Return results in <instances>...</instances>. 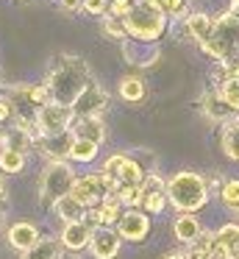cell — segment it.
I'll return each instance as SVG.
<instances>
[{
  "label": "cell",
  "mask_w": 239,
  "mask_h": 259,
  "mask_svg": "<svg viewBox=\"0 0 239 259\" xmlns=\"http://www.w3.org/2000/svg\"><path fill=\"white\" fill-rule=\"evenodd\" d=\"M92 81V70L83 62L81 56H70V53H61L56 56L53 67H50L44 84L50 87V95H53L56 103H64V106H72L78 101L86 84Z\"/></svg>",
  "instance_id": "cell-1"
},
{
  "label": "cell",
  "mask_w": 239,
  "mask_h": 259,
  "mask_svg": "<svg viewBox=\"0 0 239 259\" xmlns=\"http://www.w3.org/2000/svg\"><path fill=\"white\" fill-rule=\"evenodd\" d=\"M167 198H170V206L175 212H186L195 214L209 203V187L206 179L195 170H178L175 176L167 179Z\"/></svg>",
  "instance_id": "cell-2"
},
{
  "label": "cell",
  "mask_w": 239,
  "mask_h": 259,
  "mask_svg": "<svg viewBox=\"0 0 239 259\" xmlns=\"http://www.w3.org/2000/svg\"><path fill=\"white\" fill-rule=\"evenodd\" d=\"M122 23H125V31H128L131 39L156 45V42L164 36L167 25H170V17L161 12L159 0H136L133 12L128 14Z\"/></svg>",
  "instance_id": "cell-3"
},
{
  "label": "cell",
  "mask_w": 239,
  "mask_h": 259,
  "mask_svg": "<svg viewBox=\"0 0 239 259\" xmlns=\"http://www.w3.org/2000/svg\"><path fill=\"white\" fill-rule=\"evenodd\" d=\"M198 48L209 59H214V62L239 56V17L231 14L228 9L222 14H217L214 17V34L206 42H200Z\"/></svg>",
  "instance_id": "cell-4"
},
{
  "label": "cell",
  "mask_w": 239,
  "mask_h": 259,
  "mask_svg": "<svg viewBox=\"0 0 239 259\" xmlns=\"http://www.w3.org/2000/svg\"><path fill=\"white\" fill-rule=\"evenodd\" d=\"M75 170H72L70 162H47L39 176V198H42L44 206L53 209V203L59 198L70 195L72 187H75Z\"/></svg>",
  "instance_id": "cell-5"
},
{
  "label": "cell",
  "mask_w": 239,
  "mask_h": 259,
  "mask_svg": "<svg viewBox=\"0 0 239 259\" xmlns=\"http://www.w3.org/2000/svg\"><path fill=\"white\" fill-rule=\"evenodd\" d=\"M72 123H75V112L72 106H64V103H47L36 112V131L39 137H61L70 134Z\"/></svg>",
  "instance_id": "cell-6"
},
{
  "label": "cell",
  "mask_w": 239,
  "mask_h": 259,
  "mask_svg": "<svg viewBox=\"0 0 239 259\" xmlns=\"http://www.w3.org/2000/svg\"><path fill=\"white\" fill-rule=\"evenodd\" d=\"M103 173L114 176L120 184H142V181L148 179L145 167L131 156V153H111L103 162Z\"/></svg>",
  "instance_id": "cell-7"
},
{
  "label": "cell",
  "mask_w": 239,
  "mask_h": 259,
  "mask_svg": "<svg viewBox=\"0 0 239 259\" xmlns=\"http://www.w3.org/2000/svg\"><path fill=\"white\" fill-rule=\"evenodd\" d=\"M109 109V92L103 84L98 81H89L86 90L78 95V101L72 103V112L75 117H103V112Z\"/></svg>",
  "instance_id": "cell-8"
},
{
  "label": "cell",
  "mask_w": 239,
  "mask_h": 259,
  "mask_svg": "<svg viewBox=\"0 0 239 259\" xmlns=\"http://www.w3.org/2000/svg\"><path fill=\"white\" fill-rule=\"evenodd\" d=\"M150 229H153V220L145 209H125L120 223H117V234L125 242H145Z\"/></svg>",
  "instance_id": "cell-9"
},
{
  "label": "cell",
  "mask_w": 239,
  "mask_h": 259,
  "mask_svg": "<svg viewBox=\"0 0 239 259\" xmlns=\"http://www.w3.org/2000/svg\"><path fill=\"white\" fill-rule=\"evenodd\" d=\"M72 195H75L86 209H92V206H98V203L109 195V190H106L103 176H100V173H86V176H78V179H75Z\"/></svg>",
  "instance_id": "cell-10"
},
{
  "label": "cell",
  "mask_w": 239,
  "mask_h": 259,
  "mask_svg": "<svg viewBox=\"0 0 239 259\" xmlns=\"http://www.w3.org/2000/svg\"><path fill=\"white\" fill-rule=\"evenodd\" d=\"M92 237H94V229L86 223V220H78V223H64V229L59 231V240L67 251L72 253H81L92 245Z\"/></svg>",
  "instance_id": "cell-11"
},
{
  "label": "cell",
  "mask_w": 239,
  "mask_h": 259,
  "mask_svg": "<svg viewBox=\"0 0 239 259\" xmlns=\"http://www.w3.org/2000/svg\"><path fill=\"white\" fill-rule=\"evenodd\" d=\"M200 112L206 114V120L220 123V125H225L228 120L236 117V114L231 112V106L222 101V95H220V90H217V87H211V90H206L203 95H200Z\"/></svg>",
  "instance_id": "cell-12"
},
{
  "label": "cell",
  "mask_w": 239,
  "mask_h": 259,
  "mask_svg": "<svg viewBox=\"0 0 239 259\" xmlns=\"http://www.w3.org/2000/svg\"><path fill=\"white\" fill-rule=\"evenodd\" d=\"M6 240H9V245L14 248V251L25 253V251H31V248L36 245L42 237H39L36 223H31V220H17V223L9 226V231H6Z\"/></svg>",
  "instance_id": "cell-13"
},
{
  "label": "cell",
  "mask_w": 239,
  "mask_h": 259,
  "mask_svg": "<svg viewBox=\"0 0 239 259\" xmlns=\"http://www.w3.org/2000/svg\"><path fill=\"white\" fill-rule=\"evenodd\" d=\"M122 48V56H125L128 64H133V67H153L156 62H159L161 51L159 45H148V42H136V39H128Z\"/></svg>",
  "instance_id": "cell-14"
},
{
  "label": "cell",
  "mask_w": 239,
  "mask_h": 259,
  "mask_svg": "<svg viewBox=\"0 0 239 259\" xmlns=\"http://www.w3.org/2000/svg\"><path fill=\"white\" fill-rule=\"evenodd\" d=\"M70 145H72V131L61 137H36V151L47 162H70Z\"/></svg>",
  "instance_id": "cell-15"
},
{
  "label": "cell",
  "mask_w": 239,
  "mask_h": 259,
  "mask_svg": "<svg viewBox=\"0 0 239 259\" xmlns=\"http://www.w3.org/2000/svg\"><path fill=\"white\" fill-rule=\"evenodd\" d=\"M122 237L117 234V229H98L92 237V245H89V253L94 259H114L120 253Z\"/></svg>",
  "instance_id": "cell-16"
},
{
  "label": "cell",
  "mask_w": 239,
  "mask_h": 259,
  "mask_svg": "<svg viewBox=\"0 0 239 259\" xmlns=\"http://www.w3.org/2000/svg\"><path fill=\"white\" fill-rule=\"evenodd\" d=\"M183 25H186V34L195 45L206 42L214 34V17L206 12H189V17H183Z\"/></svg>",
  "instance_id": "cell-17"
},
{
  "label": "cell",
  "mask_w": 239,
  "mask_h": 259,
  "mask_svg": "<svg viewBox=\"0 0 239 259\" xmlns=\"http://www.w3.org/2000/svg\"><path fill=\"white\" fill-rule=\"evenodd\" d=\"M72 137L89 140V142H94V145H103L106 142L103 117H75V123H72Z\"/></svg>",
  "instance_id": "cell-18"
},
{
  "label": "cell",
  "mask_w": 239,
  "mask_h": 259,
  "mask_svg": "<svg viewBox=\"0 0 239 259\" xmlns=\"http://www.w3.org/2000/svg\"><path fill=\"white\" fill-rule=\"evenodd\" d=\"M36 137H39V134H33V131L22 128V125H9V128L3 131L0 148H11V151L28 153V151H33V145H36Z\"/></svg>",
  "instance_id": "cell-19"
},
{
  "label": "cell",
  "mask_w": 239,
  "mask_h": 259,
  "mask_svg": "<svg viewBox=\"0 0 239 259\" xmlns=\"http://www.w3.org/2000/svg\"><path fill=\"white\" fill-rule=\"evenodd\" d=\"M200 231H203V226H200V220L195 218V214L178 212V218L172 220V237H175L178 242H183V245H192L200 237Z\"/></svg>",
  "instance_id": "cell-20"
},
{
  "label": "cell",
  "mask_w": 239,
  "mask_h": 259,
  "mask_svg": "<svg viewBox=\"0 0 239 259\" xmlns=\"http://www.w3.org/2000/svg\"><path fill=\"white\" fill-rule=\"evenodd\" d=\"M117 95H120L125 103H142L145 95H148V84H145V78L136 75V73L122 75L120 84H117Z\"/></svg>",
  "instance_id": "cell-21"
},
{
  "label": "cell",
  "mask_w": 239,
  "mask_h": 259,
  "mask_svg": "<svg viewBox=\"0 0 239 259\" xmlns=\"http://www.w3.org/2000/svg\"><path fill=\"white\" fill-rule=\"evenodd\" d=\"M53 212L59 214V218L64 220V223H78V220H83V218H86V212H89V209L83 206V203H81V201H78V198L70 192V195L59 198V201L53 203Z\"/></svg>",
  "instance_id": "cell-22"
},
{
  "label": "cell",
  "mask_w": 239,
  "mask_h": 259,
  "mask_svg": "<svg viewBox=\"0 0 239 259\" xmlns=\"http://www.w3.org/2000/svg\"><path fill=\"white\" fill-rule=\"evenodd\" d=\"M220 148L231 162H239V114L220 128Z\"/></svg>",
  "instance_id": "cell-23"
},
{
  "label": "cell",
  "mask_w": 239,
  "mask_h": 259,
  "mask_svg": "<svg viewBox=\"0 0 239 259\" xmlns=\"http://www.w3.org/2000/svg\"><path fill=\"white\" fill-rule=\"evenodd\" d=\"M92 209H98L103 229H117V223H120L122 212H125V206L120 203V198H117V195H106L103 201H100L98 206H92Z\"/></svg>",
  "instance_id": "cell-24"
},
{
  "label": "cell",
  "mask_w": 239,
  "mask_h": 259,
  "mask_svg": "<svg viewBox=\"0 0 239 259\" xmlns=\"http://www.w3.org/2000/svg\"><path fill=\"white\" fill-rule=\"evenodd\" d=\"M61 248H64V245H61L59 237H42L31 251L20 253V259H61V256H64Z\"/></svg>",
  "instance_id": "cell-25"
},
{
  "label": "cell",
  "mask_w": 239,
  "mask_h": 259,
  "mask_svg": "<svg viewBox=\"0 0 239 259\" xmlns=\"http://www.w3.org/2000/svg\"><path fill=\"white\" fill-rule=\"evenodd\" d=\"M98 151H100V145H94V142H89V140H78V137H72L70 162L89 164V162H94V159H98Z\"/></svg>",
  "instance_id": "cell-26"
},
{
  "label": "cell",
  "mask_w": 239,
  "mask_h": 259,
  "mask_svg": "<svg viewBox=\"0 0 239 259\" xmlns=\"http://www.w3.org/2000/svg\"><path fill=\"white\" fill-rule=\"evenodd\" d=\"M100 31H103L106 39L120 42V45H125V42L131 39V36H128V31H125V23H122V20H117V17H111V14H103V17H100Z\"/></svg>",
  "instance_id": "cell-27"
},
{
  "label": "cell",
  "mask_w": 239,
  "mask_h": 259,
  "mask_svg": "<svg viewBox=\"0 0 239 259\" xmlns=\"http://www.w3.org/2000/svg\"><path fill=\"white\" fill-rule=\"evenodd\" d=\"M25 162H28V153L11 151V148H0V170H3V173H9V176L22 173V170H25Z\"/></svg>",
  "instance_id": "cell-28"
},
{
  "label": "cell",
  "mask_w": 239,
  "mask_h": 259,
  "mask_svg": "<svg viewBox=\"0 0 239 259\" xmlns=\"http://www.w3.org/2000/svg\"><path fill=\"white\" fill-rule=\"evenodd\" d=\"M217 245L225 248L228 253H239V223H225L217 229Z\"/></svg>",
  "instance_id": "cell-29"
},
{
  "label": "cell",
  "mask_w": 239,
  "mask_h": 259,
  "mask_svg": "<svg viewBox=\"0 0 239 259\" xmlns=\"http://www.w3.org/2000/svg\"><path fill=\"white\" fill-rule=\"evenodd\" d=\"M220 201L228 212H233L239 218V179H225V184L220 190Z\"/></svg>",
  "instance_id": "cell-30"
},
{
  "label": "cell",
  "mask_w": 239,
  "mask_h": 259,
  "mask_svg": "<svg viewBox=\"0 0 239 259\" xmlns=\"http://www.w3.org/2000/svg\"><path fill=\"white\" fill-rule=\"evenodd\" d=\"M117 198L125 209H142V184H120Z\"/></svg>",
  "instance_id": "cell-31"
},
{
  "label": "cell",
  "mask_w": 239,
  "mask_h": 259,
  "mask_svg": "<svg viewBox=\"0 0 239 259\" xmlns=\"http://www.w3.org/2000/svg\"><path fill=\"white\" fill-rule=\"evenodd\" d=\"M220 90V95H222V101L231 106V112L233 114H239V81L236 78H231V81H225L222 87H217Z\"/></svg>",
  "instance_id": "cell-32"
},
{
  "label": "cell",
  "mask_w": 239,
  "mask_h": 259,
  "mask_svg": "<svg viewBox=\"0 0 239 259\" xmlns=\"http://www.w3.org/2000/svg\"><path fill=\"white\" fill-rule=\"evenodd\" d=\"M159 6H161V12H164L167 17H175V20L189 17V12H186V0H159Z\"/></svg>",
  "instance_id": "cell-33"
},
{
  "label": "cell",
  "mask_w": 239,
  "mask_h": 259,
  "mask_svg": "<svg viewBox=\"0 0 239 259\" xmlns=\"http://www.w3.org/2000/svg\"><path fill=\"white\" fill-rule=\"evenodd\" d=\"M167 203H170V198H167V192H159V195H148L142 201V209L148 214H161L167 209Z\"/></svg>",
  "instance_id": "cell-34"
},
{
  "label": "cell",
  "mask_w": 239,
  "mask_h": 259,
  "mask_svg": "<svg viewBox=\"0 0 239 259\" xmlns=\"http://www.w3.org/2000/svg\"><path fill=\"white\" fill-rule=\"evenodd\" d=\"M31 98H33V106L36 109H42V106H47V103H53V95H50V87L44 84H31Z\"/></svg>",
  "instance_id": "cell-35"
},
{
  "label": "cell",
  "mask_w": 239,
  "mask_h": 259,
  "mask_svg": "<svg viewBox=\"0 0 239 259\" xmlns=\"http://www.w3.org/2000/svg\"><path fill=\"white\" fill-rule=\"evenodd\" d=\"M133 6H136L133 0H111L109 12H106V14H111V17H117V20H125L128 14L133 12Z\"/></svg>",
  "instance_id": "cell-36"
},
{
  "label": "cell",
  "mask_w": 239,
  "mask_h": 259,
  "mask_svg": "<svg viewBox=\"0 0 239 259\" xmlns=\"http://www.w3.org/2000/svg\"><path fill=\"white\" fill-rule=\"evenodd\" d=\"M109 3H111V0H83L81 12L83 14H92V17H103V14L109 12Z\"/></svg>",
  "instance_id": "cell-37"
},
{
  "label": "cell",
  "mask_w": 239,
  "mask_h": 259,
  "mask_svg": "<svg viewBox=\"0 0 239 259\" xmlns=\"http://www.w3.org/2000/svg\"><path fill=\"white\" fill-rule=\"evenodd\" d=\"M131 156L136 159L139 164H142V167H145V173H148V176H150V173H156V162H159V159H156L150 151H145V148H142V151H133Z\"/></svg>",
  "instance_id": "cell-38"
},
{
  "label": "cell",
  "mask_w": 239,
  "mask_h": 259,
  "mask_svg": "<svg viewBox=\"0 0 239 259\" xmlns=\"http://www.w3.org/2000/svg\"><path fill=\"white\" fill-rule=\"evenodd\" d=\"M186 256L189 259H214V251L200 245V242H192V245H186Z\"/></svg>",
  "instance_id": "cell-39"
},
{
  "label": "cell",
  "mask_w": 239,
  "mask_h": 259,
  "mask_svg": "<svg viewBox=\"0 0 239 259\" xmlns=\"http://www.w3.org/2000/svg\"><path fill=\"white\" fill-rule=\"evenodd\" d=\"M222 184H225V179H222V176H209V179H206V187H209V195H217L220 198V190H222Z\"/></svg>",
  "instance_id": "cell-40"
},
{
  "label": "cell",
  "mask_w": 239,
  "mask_h": 259,
  "mask_svg": "<svg viewBox=\"0 0 239 259\" xmlns=\"http://www.w3.org/2000/svg\"><path fill=\"white\" fill-rule=\"evenodd\" d=\"M6 120H14V109H11L9 98L0 95V123H6Z\"/></svg>",
  "instance_id": "cell-41"
},
{
  "label": "cell",
  "mask_w": 239,
  "mask_h": 259,
  "mask_svg": "<svg viewBox=\"0 0 239 259\" xmlns=\"http://www.w3.org/2000/svg\"><path fill=\"white\" fill-rule=\"evenodd\" d=\"M161 259H189V256H186V251H170V253H164Z\"/></svg>",
  "instance_id": "cell-42"
},
{
  "label": "cell",
  "mask_w": 239,
  "mask_h": 259,
  "mask_svg": "<svg viewBox=\"0 0 239 259\" xmlns=\"http://www.w3.org/2000/svg\"><path fill=\"white\" fill-rule=\"evenodd\" d=\"M6 198H9V187H6V181L0 179V206L6 203Z\"/></svg>",
  "instance_id": "cell-43"
},
{
  "label": "cell",
  "mask_w": 239,
  "mask_h": 259,
  "mask_svg": "<svg viewBox=\"0 0 239 259\" xmlns=\"http://www.w3.org/2000/svg\"><path fill=\"white\" fill-rule=\"evenodd\" d=\"M228 12L239 17V0H228Z\"/></svg>",
  "instance_id": "cell-44"
},
{
  "label": "cell",
  "mask_w": 239,
  "mask_h": 259,
  "mask_svg": "<svg viewBox=\"0 0 239 259\" xmlns=\"http://www.w3.org/2000/svg\"><path fill=\"white\" fill-rule=\"evenodd\" d=\"M61 259H81V256H78V253H72V251H67L64 256H61Z\"/></svg>",
  "instance_id": "cell-45"
},
{
  "label": "cell",
  "mask_w": 239,
  "mask_h": 259,
  "mask_svg": "<svg viewBox=\"0 0 239 259\" xmlns=\"http://www.w3.org/2000/svg\"><path fill=\"white\" fill-rule=\"evenodd\" d=\"M0 90H6V81H3V70H0Z\"/></svg>",
  "instance_id": "cell-46"
},
{
  "label": "cell",
  "mask_w": 239,
  "mask_h": 259,
  "mask_svg": "<svg viewBox=\"0 0 239 259\" xmlns=\"http://www.w3.org/2000/svg\"><path fill=\"white\" fill-rule=\"evenodd\" d=\"M3 223H6V214H3V209H0V229H3Z\"/></svg>",
  "instance_id": "cell-47"
},
{
  "label": "cell",
  "mask_w": 239,
  "mask_h": 259,
  "mask_svg": "<svg viewBox=\"0 0 239 259\" xmlns=\"http://www.w3.org/2000/svg\"><path fill=\"white\" fill-rule=\"evenodd\" d=\"M231 259H239V253H233V256H231Z\"/></svg>",
  "instance_id": "cell-48"
},
{
  "label": "cell",
  "mask_w": 239,
  "mask_h": 259,
  "mask_svg": "<svg viewBox=\"0 0 239 259\" xmlns=\"http://www.w3.org/2000/svg\"><path fill=\"white\" fill-rule=\"evenodd\" d=\"M0 140H3V131H0Z\"/></svg>",
  "instance_id": "cell-49"
}]
</instances>
